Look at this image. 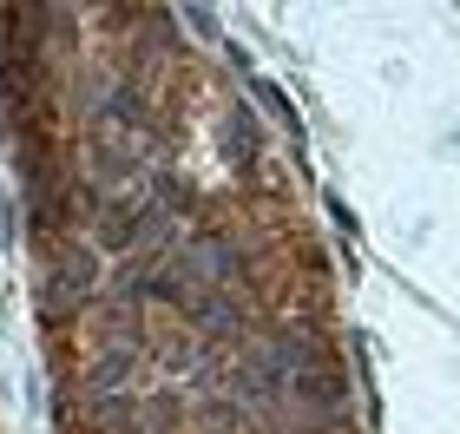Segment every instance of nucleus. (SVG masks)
I'll list each match as a JSON object with an SVG mask.
<instances>
[{
	"instance_id": "obj_1",
	"label": "nucleus",
	"mask_w": 460,
	"mask_h": 434,
	"mask_svg": "<svg viewBox=\"0 0 460 434\" xmlns=\"http://www.w3.org/2000/svg\"><path fill=\"white\" fill-rule=\"evenodd\" d=\"M93 283H99V257L86 251L79 237L66 244H53L47 251V316H73V309H86L93 303Z\"/></svg>"
}]
</instances>
